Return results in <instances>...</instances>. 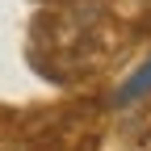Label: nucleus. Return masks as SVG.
I'll use <instances>...</instances> for the list:
<instances>
[{
    "instance_id": "obj_1",
    "label": "nucleus",
    "mask_w": 151,
    "mask_h": 151,
    "mask_svg": "<svg viewBox=\"0 0 151 151\" xmlns=\"http://www.w3.org/2000/svg\"><path fill=\"white\" fill-rule=\"evenodd\" d=\"M147 92H151V55H147V59H143V63L122 80V88L113 92V105H130V101L147 97Z\"/></svg>"
}]
</instances>
